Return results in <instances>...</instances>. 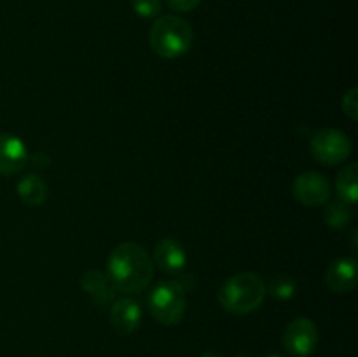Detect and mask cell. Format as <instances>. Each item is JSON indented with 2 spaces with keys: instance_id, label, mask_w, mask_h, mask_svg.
<instances>
[{
  "instance_id": "e0dca14e",
  "label": "cell",
  "mask_w": 358,
  "mask_h": 357,
  "mask_svg": "<svg viewBox=\"0 0 358 357\" xmlns=\"http://www.w3.org/2000/svg\"><path fill=\"white\" fill-rule=\"evenodd\" d=\"M131 7L143 20H152L159 16L161 0H131Z\"/></svg>"
},
{
  "instance_id": "ac0fdd59",
  "label": "cell",
  "mask_w": 358,
  "mask_h": 357,
  "mask_svg": "<svg viewBox=\"0 0 358 357\" xmlns=\"http://www.w3.org/2000/svg\"><path fill=\"white\" fill-rule=\"evenodd\" d=\"M343 112L348 115L352 121H357L358 118V90L352 88L348 93L343 97Z\"/></svg>"
},
{
  "instance_id": "5bb4252c",
  "label": "cell",
  "mask_w": 358,
  "mask_h": 357,
  "mask_svg": "<svg viewBox=\"0 0 358 357\" xmlns=\"http://www.w3.org/2000/svg\"><path fill=\"white\" fill-rule=\"evenodd\" d=\"M339 200L353 206L358 200V164L350 163L343 168L336 178Z\"/></svg>"
},
{
  "instance_id": "ffe728a7",
  "label": "cell",
  "mask_w": 358,
  "mask_h": 357,
  "mask_svg": "<svg viewBox=\"0 0 358 357\" xmlns=\"http://www.w3.org/2000/svg\"><path fill=\"white\" fill-rule=\"evenodd\" d=\"M199 357H220V356L219 354H213V352H205V354H201Z\"/></svg>"
},
{
  "instance_id": "2e32d148",
  "label": "cell",
  "mask_w": 358,
  "mask_h": 357,
  "mask_svg": "<svg viewBox=\"0 0 358 357\" xmlns=\"http://www.w3.org/2000/svg\"><path fill=\"white\" fill-rule=\"evenodd\" d=\"M266 290H269L278 300H290L296 294V282L290 276L280 275L275 276L269 282V286H266Z\"/></svg>"
},
{
  "instance_id": "ba28073f",
  "label": "cell",
  "mask_w": 358,
  "mask_h": 357,
  "mask_svg": "<svg viewBox=\"0 0 358 357\" xmlns=\"http://www.w3.org/2000/svg\"><path fill=\"white\" fill-rule=\"evenodd\" d=\"M108 321L115 332L129 336L138 329L140 322H142V310L131 298H119V300L112 301L110 310H108Z\"/></svg>"
},
{
  "instance_id": "7c38bea8",
  "label": "cell",
  "mask_w": 358,
  "mask_h": 357,
  "mask_svg": "<svg viewBox=\"0 0 358 357\" xmlns=\"http://www.w3.org/2000/svg\"><path fill=\"white\" fill-rule=\"evenodd\" d=\"M357 261L352 258H341L331 262L325 273V282L332 293H348L357 286Z\"/></svg>"
},
{
  "instance_id": "8992f818",
  "label": "cell",
  "mask_w": 358,
  "mask_h": 357,
  "mask_svg": "<svg viewBox=\"0 0 358 357\" xmlns=\"http://www.w3.org/2000/svg\"><path fill=\"white\" fill-rule=\"evenodd\" d=\"M318 343V329L313 321L297 317L287 326L283 332V346L294 357H308Z\"/></svg>"
},
{
  "instance_id": "9c48e42d",
  "label": "cell",
  "mask_w": 358,
  "mask_h": 357,
  "mask_svg": "<svg viewBox=\"0 0 358 357\" xmlns=\"http://www.w3.org/2000/svg\"><path fill=\"white\" fill-rule=\"evenodd\" d=\"M28 150L21 139L0 133V175H16L27 167Z\"/></svg>"
},
{
  "instance_id": "277c9868",
  "label": "cell",
  "mask_w": 358,
  "mask_h": 357,
  "mask_svg": "<svg viewBox=\"0 0 358 357\" xmlns=\"http://www.w3.org/2000/svg\"><path fill=\"white\" fill-rule=\"evenodd\" d=\"M149 312L159 324L177 326L180 324L187 308L185 287L177 280H164L157 284L149 294Z\"/></svg>"
},
{
  "instance_id": "d6986e66",
  "label": "cell",
  "mask_w": 358,
  "mask_h": 357,
  "mask_svg": "<svg viewBox=\"0 0 358 357\" xmlns=\"http://www.w3.org/2000/svg\"><path fill=\"white\" fill-rule=\"evenodd\" d=\"M201 4V0H168V6L175 13H191Z\"/></svg>"
},
{
  "instance_id": "8fae6325",
  "label": "cell",
  "mask_w": 358,
  "mask_h": 357,
  "mask_svg": "<svg viewBox=\"0 0 358 357\" xmlns=\"http://www.w3.org/2000/svg\"><path fill=\"white\" fill-rule=\"evenodd\" d=\"M80 287L91 300V303L98 308H105L112 304V301L115 300V293H117L112 286L110 279L100 270H87L80 276Z\"/></svg>"
},
{
  "instance_id": "6da1fadb",
  "label": "cell",
  "mask_w": 358,
  "mask_h": 357,
  "mask_svg": "<svg viewBox=\"0 0 358 357\" xmlns=\"http://www.w3.org/2000/svg\"><path fill=\"white\" fill-rule=\"evenodd\" d=\"M107 276L115 290L136 294L145 289L154 276V262L149 252L135 241L114 247L107 259Z\"/></svg>"
},
{
  "instance_id": "44dd1931",
  "label": "cell",
  "mask_w": 358,
  "mask_h": 357,
  "mask_svg": "<svg viewBox=\"0 0 358 357\" xmlns=\"http://www.w3.org/2000/svg\"><path fill=\"white\" fill-rule=\"evenodd\" d=\"M236 357H248V356H247V354H238Z\"/></svg>"
},
{
  "instance_id": "5b68a950",
  "label": "cell",
  "mask_w": 358,
  "mask_h": 357,
  "mask_svg": "<svg viewBox=\"0 0 358 357\" xmlns=\"http://www.w3.org/2000/svg\"><path fill=\"white\" fill-rule=\"evenodd\" d=\"M311 154L317 161L327 167L341 164L352 154V140L336 128H324L311 139Z\"/></svg>"
},
{
  "instance_id": "7402d4cb",
  "label": "cell",
  "mask_w": 358,
  "mask_h": 357,
  "mask_svg": "<svg viewBox=\"0 0 358 357\" xmlns=\"http://www.w3.org/2000/svg\"><path fill=\"white\" fill-rule=\"evenodd\" d=\"M268 357H282V356H276V354H273V356H268Z\"/></svg>"
},
{
  "instance_id": "30bf717a",
  "label": "cell",
  "mask_w": 358,
  "mask_h": 357,
  "mask_svg": "<svg viewBox=\"0 0 358 357\" xmlns=\"http://www.w3.org/2000/svg\"><path fill=\"white\" fill-rule=\"evenodd\" d=\"M154 265L166 275H178L187 265V254L180 241L163 238L154 247Z\"/></svg>"
},
{
  "instance_id": "3957f363",
  "label": "cell",
  "mask_w": 358,
  "mask_h": 357,
  "mask_svg": "<svg viewBox=\"0 0 358 357\" xmlns=\"http://www.w3.org/2000/svg\"><path fill=\"white\" fill-rule=\"evenodd\" d=\"M149 44L161 58H180L192 46V28L182 18L166 14L157 18L150 27Z\"/></svg>"
},
{
  "instance_id": "7a4b0ae2",
  "label": "cell",
  "mask_w": 358,
  "mask_h": 357,
  "mask_svg": "<svg viewBox=\"0 0 358 357\" xmlns=\"http://www.w3.org/2000/svg\"><path fill=\"white\" fill-rule=\"evenodd\" d=\"M266 282L257 273H238L231 276L219 289V303L226 312L245 315L257 310L266 298Z\"/></svg>"
},
{
  "instance_id": "9a60e30c",
  "label": "cell",
  "mask_w": 358,
  "mask_h": 357,
  "mask_svg": "<svg viewBox=\"0 0 358 357\" xmlns=\"http://www.w3.org/2000/svg\"><path fill=\"white\" fill-rule=\"evenodd\" d=\"M325 220L334 230H343L352 220V206L348 203L341 202V200H336V202L329 203L325 206Z\"/></svg>"
},
{
  "instance_id": "52a82bcc",
  "label": "cell",
  "mask_w": 358,
  "mask_h": 357,
  "mask_svg": "<svg viewBox=\"0 0 358 357\" xmlns=\"http://www.w3.org/2000/svg\"><path fill=\"white\" fill-rule=\"evenodd\" d=\"M294 198L306 206L325 205L331 198V184L327 178L317 172H304L297 175L292 186Z\"/></svg>"
},
{
  "instance_id": "4fadbf2b",
  "label": "cell",
  "mask_w": 358,
  "mask_h": 357,
  "mask_svg": "<svg viewBox=\"0 0 358 357\" xmlns=\"http://www.w3.org/2000/svg\"><path fill=\"white\" fill-rule=\"evenodd\" d=\"M17 196L28 206H41L48 198V184L37 174H28L16 186Z\"/></svg>"
}]
</instances>
